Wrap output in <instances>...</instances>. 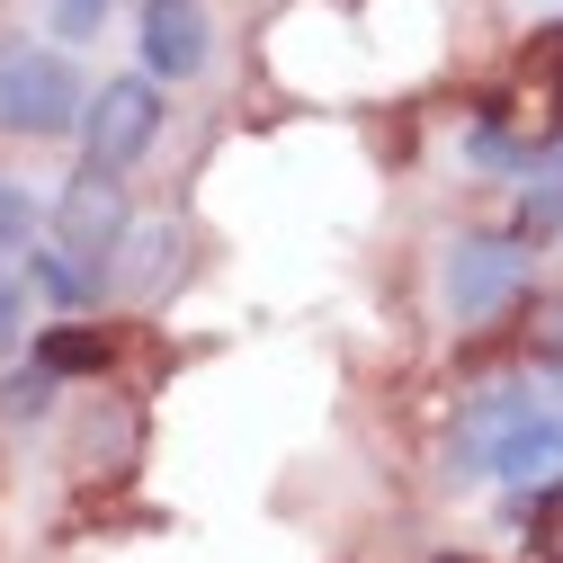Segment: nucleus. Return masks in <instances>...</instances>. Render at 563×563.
Segmentation results:
<instances>
[{"label":"nucleus","instance_id":"nucleus-1","mask_svg":"<svg viewBox=\"0 0 563 563\" xmlns=\"http://www.w3.org/2000/svg\"><path fill=\"white\" fill-rule=\"evenodd\" d=\"M81 73L63 45H36V36H0V134L19 144H54V134L81 125Z\"/></svg>","mask_w":563,"mask_h":563},{"label":"nucleus","instance_id":"nucleus-2","mask_svg":"<svg viewBox=\"0 0 563 563\" xmlns=\"http://www.w3.org/2000/svg\"><path fill=\"white\" fill-rule=\"evenodd\" d=\"M125 233H134L125 170H90V162H81V179L54 197V251H63V260H81V277H90V287H108V277H117V251H125Z\"/></svg>","mask_w":563,"mask_h":563},{"label":"nucleus","instance_id":"nucleus-3","mask_svg":"<svg viewBox=\"0 0 563 563\" xmlns=\"http://www.w3.org/2000/svg\"><path fill=\"white\" fill-rule=\"evenodd\" d=\"M162 134V81L153 73H117L81 99V162L90 170H134Z\"/></svg>","mask_w":563,"mask_h":563},{"label":"nucleus","instance_id":"nucleus-4","mask_svg":"<svg viewBox=\"0 0 563 563\" xmlns=\"http://www.w3.org/2000/svg\"><path fill=\"white\" fill-rule=\"evenodd\" d=\"M528 233H456L448 242V313L456 322H492L510 313L519 287H528Z\"/></svg>","mask_w":563,"mask_h":563},{"label":"nucleus","instance_id":"nucleus-5","mask_svg":"<svg viewBox=\"0 0 563 563\" xmlns=\"http://www.w3.org/2000/svg\"><path fill=\"white\" fill-rule=\"evenodd\" d=\"M537 402H545V394H537V385H519V376H510V385H483V394L456 411L439 474H448V483H483V474H492V448H501V430H510L519 411H537Z\"/></svg>","mask_w":563,"mask_h":563},{"label":"nucleus","instance_id":"nucleus-6","mask_svg":"<svg viewBox=\"0 0 563 563\" xmlns=\"http://www.w3.org/2000/svg\"><path fill=\"white\" fill-rule=\"evenodd\" d=\"M134 45H144V73L170 90V81H197L206 63H216V19H206L197 0H144Z\"/></svg>","mask_w":563,"mask_h":563},{"label":"nucleus","instance_id":"nucleus-7","mask_svg":"<svg viewBox=\"0 0 563 563\" xmlns=\"http://www.w3.org/2000/svg\"><path fill=\"white\" fill-rule=\"evenodd\" d=\"M492 483H510V492L563 483V411H554V402L519 411L510 430H501V448H492Z\"/></svg>","mask_w":563,"mask_h":563},{"label":"nucleus","instance_id":"nucleus-8","mask_svg":"<svg viewBox=\"0 0 563 563\" xmlns=\"http://www.w3.org/2000/svg\"><path fill=\"white\" fill-rule=\"evenodd\" d=\"M117 260H125V287H134V296H153L162 277H170V260H179V224H134Z\"/></svg>","mask_w":563,"mask_h":563},{"label":"nucleus","instance_id":"nucleus-9","mask_svg":"<svg viewBox=\"0 0 563 563\" xmlns=\"http://www.w3.org/2000/svg\"><path fill=\"white\" fill-rule=\"evenodd\" d=\"M19 260H27V287H45V296H54L63 313H81V305L99 296V287H90V277H81V260H63L54 242H27Z\"/></svg>","mask_w":563,"mask_h":563},{"label":"nucleus","instance_id":"nucleus-10","mask_svg":"<svg viewBox=\"0 0 563 563\" xmlns=\"http://www.w3.org/2000/svg\"><path fill=\"white\" fill-rule=\"evenodd\" d=\"M36 367H54V376H99V367H108V340H99L90 322H63V331L36 340Z\"/></svg>","mask_w":563,"mask_h":563},{"label":"nucleus","instance_id":"nucleus-11","mask_svg":"<svg viewBox=\"0 0 563 563\" xmlns=\"http://www.w3.org/2000/svg\"><path fill=\"white\" fill-rule=\"evenodd\" d=\"M36 224H45V206H36V188H27L19 170H0V260H19V251L36 242Z\"/></svg>","mask_w":563,"mask_h":563},{"label":"nucleus","instance_id":"nucleus-12","mask_svg":"<svg viewBox=\"0 0 563 563\" xmlns=\"http://www.w3.org/2000/svg\"><path fill=\"white\" fill-rule=\"evenodd\" d=\"M519 233H563V153H545V170H528V197H519Z\"/></svg>","mask_w":563,"mask_h":563},{"label":"nucleus","instance_id":"nucleus-13","mask_svg":"<svg viewBox=\"0 0 563 563\" xmlns=\"http://www.w3.org/2000/svg\"><path fill=\"white\" fill-rule=\"evenodd\" d=\"M54 385H63V376L27 358V367H19L10 385H0V420H45V411H54Z\"/></svg>","mask_w":563,"mask_h":563},{"label":"nucleus","instance_id":"nucleus-14","mask_svg":"<svg viewBox=\"0 0 563 563\" xmlns=\"http://www.w3.org/2000/svg\"><path fill=\"white\" fill-rule=\"evenodd\" d=\"M27 260H0V349H19V331H27Z\"/></svg>","mask_w":563,"mask_h":563},{"label":"nucleus","instance_id":"nucleus-15","mask_svg":"<svg viewBox=\"0 0 563 563\" xmlns=\"http://www.w3.org/2000/svg\"><path fill=\"white\" fill-rule=\"evenodd\" d=\"M108 27V0H54V36L63 45H90Z\"/></svg>","mask_w":563,"mask_h":563},{"label":"nucleus","instance_id":"nucleus-16","mask_svg":"<svg viewBox=\"0 0 563 563\" xmlns=\"http://www.w3.org/2000/svg\"><path fill=\"white\" fill-rule=\"evenodd\" d=\"M537 554L563 563V483H545V519H537Z\"/></svg>","mask_w":563,"mask_h":563},{"label":"nucleus","instance_id":"nucleus-17","mask_svg":"<svg viewBox=\"0 0 563 563\" xmlns=\"http://www.w3.org/2000/svg\"><path fill=\"white\" fill-rule=\"evenodd\" d=\"M537 349H554V358H563V305H545V322H537Z\"/></svg>","mask_w":563,"mask_h":563},{"label":"nucleus","instance_id":"nucleus-18","mask_svg":"<svg viewBox=\"0 0 563 563\" xmlns=\"http://www.w3.org/2000/svg\"><path fill=\"white\" fill-rule=\"evenodd\" d=\"M439 563H474V554H439Z\"/></svg>","mask_w":563,"mask_h":563}]
</instances>
